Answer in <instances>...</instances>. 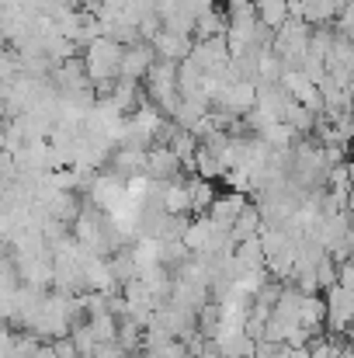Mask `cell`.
Segmentation results:
<instances>
[{"label": "cell", "instance_id": "1", "mask_svg": "<svg viewBox=\"0 0 354 358\" xmlns=\"http://www.w3.org/2000/svg\"><path fill=\"white\" fill-rule=\"evenodd\" d=\"M121 49H125V45H118V42L105 38V35L84 45V59H80V66H84V73H87L91 87H94L98 94H105V98H108L112 84L118 80V63H121Z\"/></svg>", "mask_w": 354, "mask_h": 358}, {"label": "cell", "instance_id": "2", "mask_svg": "<svg viewBox=\"0 0 354 358\" xmlns=\"http://www.w3.org/2000/svg\"><path fill=\"white\" fill-rule=\"evenodd\" d=\"M156 63L149 42H132L121 49V63H118V80H128V84H142V77L149 73V66Z\"/></svg>", "mask_w": 354, "mask_h": 358}, {"label": "cell", "instance_id": "3", "mask_svg": "<svg viewBox=\"0 0 354 358\" xmlns=\"http://www.w3.org/2000/svg\"><path fill=\"white\" fill-rule=\"evenodd\" d=\"M149 49H153V56L163 59V63H181V59L191 56L195 38H191V35H174V31L160 28V31L149 38Z\"/></svg>", "mask_w": 354, "mask_h": 358}, {"label": "cell", "instance_id": "4", "mask_svg": "<svg viewBox=\"0 0 354 358\" xmlns=\"http://www.w3.org/2000/svg\"><path fill=\"white\" fill-rule=\"evenodd\" d=\"M177 167H181V160H177L167 146H153V150H146L142 174H149V178H170V174H177Z\"/></svg>", "mask_w": 354, "mask_h": 358}, {"label": "cell", "instance_id": "5", "mask_svg": "<svg viewBox=\"0 0 354 358\" xmlns=\"http://www.w3.org/2000/svg\"><path fill=\"white\" fill-rule=\"evenodd\" d=\"M288 358H309V352H306V348H299V352H292Z\"/></svg>", "mask_w": 354, "mask_h": 358}]
</instances>
